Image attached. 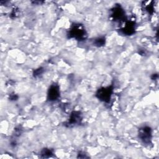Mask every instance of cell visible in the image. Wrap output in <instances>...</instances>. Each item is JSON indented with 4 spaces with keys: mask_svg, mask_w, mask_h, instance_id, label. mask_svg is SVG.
<instances>
[{
    "mask_svg": "<svg viewBox=\"0 0 159 159\" xmlns=\"http://www.w3.org/2000/svg\"><path fill=\"white\" fill-rule=\"evenodd\" d=\"M68 38L75 39L76 40L82 41L86 39L87 34L84 26L80 24L72 25L67 34Z\"/></svg>",
    "mask_w": 159,
    "mask_h": 159,
    "instance_id": "6da1fadb",
    "label": "cell"
},
{
    "mask_svg": "<svg viewBox=\"0 0 159 159\" xmlns=\"http://www.w3.org/2000/svg\"><path fill=\"white\" fill-rule=\"evenodd\" d=\"M138 138L141 142L148 145L152 143V129L149 126H143L138 130Z\"/></svg>",
    "mask_w": 159,
    "mask_h": 159,
    "instance_id": "7a4b0ae2",
    "label": "cell"
},
{
    "mask_svg": "<svg viewBox=\"0 0 159 159\" xmlns=\"http://www.w3.org/2000/svg\"><path fill=\"white\" fill-rule=\"evenodd\" d=\"M113 91L114 89L112 85L106 87H101L97 90L96 93V97L99 100L104 102L108 103L111 101Z\"/></svg>",
    "mask_w": 159,
    "mask_h": 159,
    "instance_id": "3957f363",
    "label": "cell"
},
{
    "mask_svg": "<svg viewBox=\"0 0 159 159\" xmlns=\"http://www.w3.org/2000/svg\"><path fill=\"white\" fill-rule=\"evenodd\" d=\"M111 16L114 21H123L125 20V11L120 4L114 6L111 9Z\"/></svg>",
    "mask_w": 159,
    "mask_h": 159,
    "instance_id": "277c9868",
    "label": "cell"
},
{
    "mask_svg": "<svg viewBox=\"0 0 159 159\" xmlns=\"http://www.w3.org/2000/svg\"><path fill=\"white\" fill-rule=\"evenodd\" d=\"M82 119H83L82 114L80 111H73L70 115V117L65 125V126L68 127L78 125L80 124H81L82 121Z\"/></svg>",
    "mask_w": 159,
    "mask_h": 159,
    "instance_id": "5b68a950",
    "label": "cell"
},
{
    "mask_svg": "<svg viewBox=\"0 0 159 159\" xmlns=\"http://www.w3.org/2000/svg\"><path fill=\"white\" fill-rule=\"evenodd\" d=\"M60 94L59 85L57 83H53L50 85L47 91V99L50 102H53L57 101Z\"/></svg>",
    "mask_w": 159,
    "mask_h": 159,
    "instance_id": "8992f818",
    "label": "cell"
},
{
    "mask_svg": "<svg viewBox=\"0 0 159 159\" xmlns=\"http://www.w3.org/2000/svg\"><path fill=\"white\" fill-rule=\"evenodd\" d=\"M136 29L135 22L132 20L126 22L125 25L120 30V33L124 35H132Z\"/></svg>",
    "mask_w": 159,
    "mask_h": 159,
    "instance_id": "52a82bcc",
    "label": "cell"
},
{
    "mask_svg": "<svg viewBox=\"0 0 159 159\" xmlns=\"http://www.w3.org/2000/svg\"><path fill=\"white\" fill-rule=\"evenodd\" d=\"M106 37L104 36L98 37L93 40V45L97 47H101L105 45Z\"/></svg>",
    "mask_w": 159,
    "mask_h": 159,
    "instance_id": "ba28073f",
    "label": "cell"
},
{
    "mask_svg": "<svg viewBox=\"0 0 159 159\" xmlns=\"http://www.w3.org/2000/svg\"><path fill=\"white\" fill-rule=\"evenodd\" d=\"M53 155V152L52 149L48 148H43L40 152V157L42 158H50Z\"/></svg>",
    "mask_w": 159,
    "mask_h": 159,
    "instance_id": "9c48e42d",
    "label": "cell"
},
{
    "mask_svg": "<svg viewBox=\"0 0 159 159\" xmlns=\"http://www.w3.org/2000/svg\"><path fill=\"white\" fill-rule=\"evenodd\" d=\"M44 72V68H42V67H40V68H38L37 69L35 70L33 72V76L34 78H37V77H39L40 76H41L43 73Z\"/></svg>",
    "mask_w": 159,
    "mask_h": 159,
    "instance_id": "30bf717a",
    "label": "cell"
},
{
    "mask_svg": "<svg viewBox=\"0 0 159 159\" xmlns=\"http://www.w3.org/2000/svg\"><path fill=\"white\" fill-rule=\"evenodd\" d=\"M145 9L150 14H152L154 12V7H153V6L152 4L149 3V4H147Z\"/></svg>",
    "mask_w": 159,
    "mask_h": 159,
    "instance_id": "8fae6325",
    "label": "cell"
},
{
    "mask_svg": "<svg viewBox=\"0 0 159 159\" xmlns=\"http://www.w3.org/2000/svg\"><path fill=\"white\" fill-rule=\"evenodd\" d=\"M78 158H89V157L87 155V154H86V153L84 152H82L80 151L78 152Z\"/></svg>",
    "mask_w": 159,
    "mask_h": 159,
    "instance_id": "7c38bea8",
    "label": "cell"
},
{
    "mask_svg": "<svg viewBox=\"0 0 159 159\" xmlns=\"http://www.w3.org/2000/svg\"><path fill=\"white\" fill-rule=\"evenodd\" d=\"M18 99V96L16 94H11L9 95V100L11 101H16Z\"/></svg>",
    "mask_w": 159,
    "mask_h": 159,
    "instance_id": "4fadbf2b",
    "label": "cell"
},
{
    "mask_svg": "<svg viewBox=\"0 0 159 159\" xmlns=\"http://www.w3.org/2000/svg\"><path fill=\"white\" fill-rule=\"evenodd\" d=\"M158 78V75L157 74H153L152 75V79L153 80H157Z\"/></svg>",
    "mask_w": 159,
    "mask_h": 159,
    "instance_id": "5bb4252c",
    "label": "cell"
}]
</instances>
